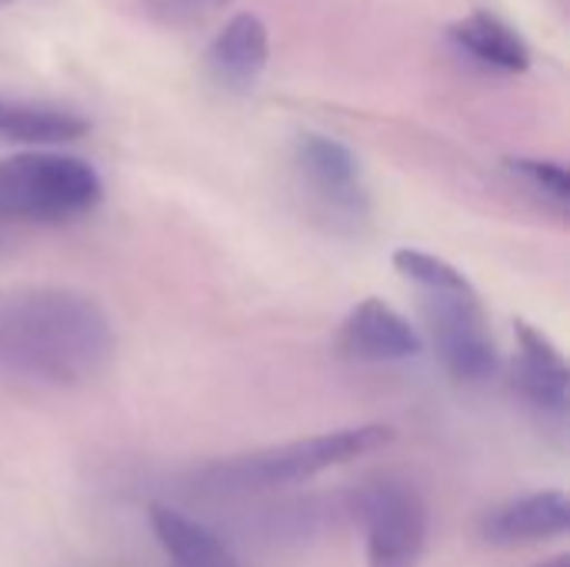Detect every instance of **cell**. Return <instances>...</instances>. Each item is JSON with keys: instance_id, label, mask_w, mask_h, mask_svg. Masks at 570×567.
<instances>
[{"instance_id": "14", "label": "cell", "mask_w": 570, "mask_h": 567, "mask_svg": "<svg viewBox=\"0 0 570 567\" xmlns=\"http://www.w3.org/2000/svg\"><path fill=\"white\" fill-rule=\"evenodd\" d=\"M508 170L518 174L531 190H538L541 197L554 201L558 207H564L570 197V177L564 164L554 160H534V157H511Z\"/></svg>"}, {"instance_id": "16", "label": "cell", "mask_w": 570, "mask_h": 567, "mask_svg": "<svg viewBox=\"0 0 570 567\" xmlns=\"http://www.w3.org/2000/svg\"><path fill=\"white\" fill-rule=\"evenodd\" d=\"M538 567H570L568 555H561V558H554V561H548V565H538Z\"/></svg>"}, {"instance_id": "3", "label": "cell", "mask_w": 570, "mask_h": 567, "mask_svg": "<svg viewBox=\"0 0 570 567\" xmlns=\"http://www.w3.org/2000/svg\"><path fill=\"white\" fill-rule=\"evenodd\" d=\"M394 441V431L387 424H357L341 431H324L314 438L261 448L250 454H234L224 461H214L194 475L200 491L210 495H254L271 491L284 485L311 481L324 471L354 465L361 458H371L384 451Z\"/></svg>"}, {"instance_id": "8", "label": "cell", "mask_w": 570, "mask_h": 567, "mask_svg": "<svg viewBox=\"0 0 570 567\" xmlns=\"http://www.w3.org/2000/svg\"><path fill=\"white\" fill-rule=\"evenodd\" d=\"M570 528V501L564 491H534L491 508L478 535L491 548H521L551 538H564Z\"/></svg>"}, {"instance_id": "4", "label": "cell", "mask_w": 570, "mask_h": 567, "mask_svg": "<svg viewBox=\"0 0 570 567\" xmlns=\"http://www.w3.org/2000/svg\"><path fill=\"white\" fill-rule=\"evenodd\" d=\"M104 201V180L94 164L30 147L0 160V217L63 224L97 211Z\"/></svg>"}, {"instance_id": "11", "label": "cell", "mask_w": 570, "mask_h": 567, "mask_svg": "<svg viewBox=\"0 0 570 567\" xmlns=\"http://www.w3.org/2000/svg\"><path fill=\"white\" fill-rule=\"evenodd\" d=\"M451 43L474 63L498 70V74H528L531 70V50L524 43V37L504 23L501 17L488 13V10H474L468 17H461L458 23H451L448 30Z\"/></svg>"}, {"instance_id": "5", "label": "cell", "mask_w": 570, "mask_h": 567, "mask_svg": "<svg viewBox=\"0 0 570 567\" xmlns=\"http://www.w3.org/2000/svg\"><path fill=\"white\" fill-rule=\"evenodd\" d=\"M367 567H421L431 538V508L407 478H377L357 495Z\"/></svg>"}, {"instance_id": "1", "label": "cell", "mask_w": 570, "mask_h": 567, "mask_svg": "<svg viewBox=\"0 0 570 567\" xmlns=\"http://www.w3.org/2000/svg\"><path fill=\"white\" fill-rule=\"evenodd\" d=\"M110 314L70 287H13L0 294V371L20 381L77 388L114 358Z\"/></svg>"}, {"instance_id": "17", "label": "cell", "mask_w": 570, "mask_h": 567, "mask_svg": "<svg viewBox=\"0 0 570 567\" xmlns=\"http://www.w3.org/2000/svg\"><path fill=\"white\" fill-rule=\"evenodd\" d=\"M7 3H17V0H0V7H7Z\"/></svg>"}, {"instance_id": "2", "label": "cell", "mask_w": 570, "mask_h": 567, "mask_svg": "<svg viewBox=\"0 0 570 567\" xmlns=\"http://www.w3.org/2000/svg\"><path fill=\"white\" fill-rule=\"evenodd\" d=\"M391 261L394 271L421 294V314L444 368L468 384L491 381L501 361L488 311L468 274L417 247H397Z\"/></svg>"}, {"instance_id": "12", "label": "cell", "mask_w": 570, "mask_h": 567, "mask_svg": "<svg viewBox=\"0 0 570 567\" xmlns=\"http://www.w3.org/2000/svg\"><path fill=\"white\" fill-rule=\"evenodd\" d=\"M150 528L170 567H240L220 535L170 505H150Z\"/></svg>"}, {"instance_id": "15", "label": "cell", "mask_w": 570, "mask_h": 567, "mask_svg": "<svg viewBox=\"0 0 570 567\" xmlns=\"http://www.w3.org/2000/svg\"><path fill=\"white\" fill-rule=\"evenodd\" d=\"M227 0H150V7L160 13V17H170V20H194V17H204L217 7H224Z\"/></svg>"}, {"instance_id": "10", "label": "cell", "mask_w": 570, "mask_h": 567, "mask_svg": "<svg viewBox=\"0 0 570 567\" xmlns=\"http://www.w3.org/2000/svg\"><path fill=\"white\" fill-rule=\"evenodd\" d=\"M271 60V33L257 13H237L224 23L207 50L210 77L234 94H247L257 87Z\"/></svg>"}, {"instance_id": "6", "label": "cell", "mask_w": 570, "mask_h": 567, "mask_svg": "<svg viewBox=\"0 0 570 567\" xmlns=\"http://www.w3.org/2000/svg\"><path fill=\"white\" fill-rule=\"evenodd\" d=\"M294 174L327 227L361 234V227L371 221V194L361 160L344 140L314 130L301 134L294 140Z\"/></svg>"}, {"instance_id": "13", "label": "cell", "mask_w": 570, "mask_h": 567, "mask_svg": "<svg viewBox=\"0 0 570 567\" xmlns=\"http://www.w3.org/2000/svg\"><path fill=\"white\" fill-rule=\"evenodd\" d=\"M90 130L87 117L47 104L0 100V140L23 147H57L80 140Z\"/></svg>"}, {"instance_id": "7", "label": "cell", "mask_w": 570, "mask_h": 567, "mask_svg": "<svg viewBox=\"0 0 570 567\" xmlns=\"http://www.w3.org/2000/svg\"><path fill=\"white\" fill-rule=\"evenodd\" d=\"M337 348L351 361L394 364L417 358L424 351V338L397 307L381 297H367L344 317L337 331Z\"/></svg>"}, {"instance_id": "9", "label": "cell", "mask_w": 570, "mask_h": 567, "mask_svg": "<svg viewBox=\"0 0 570 567\" xmlns=\"http://www.w3.org/2000/svg\"><path fill=\"white\" fill-rule=\"evenodd\" d=\"M514 384L551 418H564L570 404V368L561 348L528 321L514 324Z\"/></svg>"}]
</instances>
